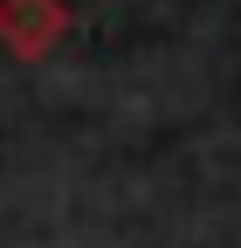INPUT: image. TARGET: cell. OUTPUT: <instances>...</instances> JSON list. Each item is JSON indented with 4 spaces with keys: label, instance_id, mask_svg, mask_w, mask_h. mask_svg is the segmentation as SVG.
Segmentation results:
<instances>
[{
    "label": "cell",
    "instance_id": "6da1fadb",
    "mask_svg": "<svg viewBox=\"0 0 241 248\" xmlns=\"http://www.w3.org/2000/svg\"><path fill=\"white\" fill-rule=\"evenodd\" d=\"M69 28L62 0H0V42L14 55H48V42Z\"/></svg>",
    "mask_w": 241,
    "mask_h": 248
}]
</instances>
